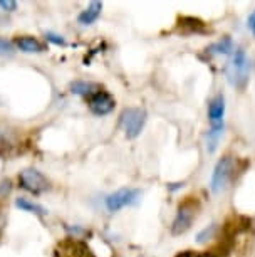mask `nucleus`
Wrapping results in <instances>:
<instances>
[{
	"mask_svg": "<svg viewBox=\"0 0 255 257\" xmlns=\"http://www.w3.org/2000/svg\"><path fill=\"white\" fill-rule=\"evenodd\" d=\"M198 202L195 200L193 197H186L183 202L180 203L178 207V213L173 220V225H171V232L175 235H180L186 232L191 227V222L196 217V212H198Z\"/></svg>",
	"mask_w": 255,
	"mask_h": 257,
	"instance_id": "f257e3e1",
	"label": "nucleus"
},
{
	"mask_svg": "<svg viewBox=\"0 0 255 257\" xmlns=\"http://www.w3.org/2000/svg\"><path fill=\"white\" fill-rule=\"evenodd\" d=\"M52 257H96L91 247L78 237H66L54 245Z\"/></svg>",
	"mask_w": 255,
	"mask_h": 257,
	"instance_id": "f03ea898",
	"label": "nucleus"
},
{
	"mask_svg": "<svg viewBox=\"0 0 255 257\" xmlns=\"http://www.w3.org/2000/svg\"><path fill=\"white\" fill-rule=\"evenodd\" d=\"M248 72H250V61L247 54L243 52V49H235L232 61H230V64L227 67L228 79L232 81L233 86L242 88L248 79Z\"/></svg>",
	"mask_w": 255,
	"mask_h": 257,
	"instance_id": "7ed1b4c3",
	"label": "nucleus"
},
{
	"mask_svg": "<svg viewBox=\"0 0 255 257\" xmlns=\"http://www.w3.org/2000/svg\"><path fill=\"white\" fill-rule=\"evenodd\" d=\"M146 113L141 108H126L121 113V126L128 138H136L141 133Z\"/></svg>",
	"mask_w": 255,
	"mask_h": 257,
	"instance_id": "20e7f679",
	"label": "nucleus"
},
{
	"mask_svg": "<svg viewBox=\"0 0 255 257\" xmlns=\"http://www.w3.org/2000/svg\"><path fill=\"white\" fill-rule=\"evenodd\" d=\"M233 168H235V163L232 157L227 155V157H223L220 160L213 170V175H211V190L213 192L223 190V188L227 187L228 180L233 175Z\"/></svg>",
	"mask_w": 255,
	"mask_h": 257,
	"instance_id": "39448f33",
	"label": "nucleus"
},
{
	"mask_svg": "<svg viewBox=\"0 0 255 257\" xmlns=\"http://www.w3.org/2000/svg\"><path fill=\"white\" fill-rule=\"evenodd\" d=\"M114 104H116V101H114V98L106 89L99 88L96 93L88 96V106H89L91 113L96 116L109 114L114 109Z\"/></svg>",
	"mask_w": 255,
	"mask_h": 257,
	"instance_id": "423d86ee",
	"label": "nucleus"
},
{
	"mask_svg": "<svg viewBox=\"0 0 255 257\" xmlns=\"http://www.w3.org/2000/svg\"><path fill=\"white\" fill-rule=\"evenodd\" d=\"M138 198H139V190H136V188H121V190L111 193V195L106 198V207H108L109 212H118L123 207L136 203Z\"/></svg>",
	"mask_w": 255,
	"mask_h": 257,
	"instance_id": "0eeeda50",
	"label": "nucleus"
},
{
	"mask_svg": "<svg viewBox=\"0 0 255 257\" xmlns=\"http://www.w3.org/2000/svg\"><path fill=\"white\" fill-rule=\"evenodd\" d=\"M19 182H21V185L26 188L29 192H34V193H41L44 192L47 187H49V183H47L46 177L42 175L41 172H37V170H24V172L19 175Z\"/></svg>",
	"mask_w": 255,
	"mask_h": 257,
	"instance_id": "6e6552de",
	"label": "nucleus"
},
{
	"mask_svg": "<svg viewBox=\"0 0 255 257\" xmlns=\"http://www.w3.org/2000/svg\"><path fill=\"white\" fill-rule=\"evenodd\" d=\"M223 114H225V99L222 94L210 101L208 106V118L213 126H223Z\"/></svg>",
	"mask_w": 255,
	"mask_h": 257,
	"instance_id": "1a4fd4ad",
	"label": "nucleus"
},
{
	"mask_svg": "<svg viewBox=\"0 0 255 257\" xmlns=\"http://www.w3.org/2000/svg\"><path fill=\"white\" fill-rule=\"evenodd\" d=\"M101 11H103V4L93 2L88 9H84V11L79 14V17H78L79 24H83V26H91V24L99 19Z\"/></svg>",
	"mask_w": 255,
	"mask_h": 257,
	"instance_id": "9d476101",
	"label": "nucleus"
},
{
	"mask_svg": "<svg viewBox=\"0 0 255 257\" xmlns=\"http://www.w3.org/2000/svg\"><path fill=\"white\" fill-rule=\"evenodd\" d=\"M16 44L21 51L24 52H42L44 51V47L37 39L34 37H29V36H21L16 39Z\"/></svg>",
	"mask_w": 255,
	"mask_h": 257,
	"instance_id": "9b49d317",
	"label": "nucleus"
},
{
	"mask_svg": "<svg viewBox=\"0 0 255 257\" xmlns=\"http://www.w3.org/2000/svg\"><path fill=\"white\" fill-rule=\"evenodd\" d=\"M101 88V86L94 84V82H86V81H76L71 84V91L74 94H81V96H91L96 93Z\"/></svg>",
	"mask_w": 255,
	"mask_h": 257,
	"instance_id": "f8f14e48",
	"label": "nucleus"
},
{
	"mask_svg": "<svg viewBox=\"0 0 255 257\" xmlns=\"http://www.w3.org/2000/svg\"><path fill=\"white\" fill-rule=\"evenodd\" d=\"M16 205H17L19 208H22V210H26V212H32V213H36V215H46V213H47V210H46L44 207L37 205V203L29 202L27 198H17Z\"/></svg>",
	"mask_w": 255,
	"mask_h": 257,
	"instance_id": "ddd939ff",
	"label": "nucleus"
},
{
	"mask_svg": "<svg viewBox=\"0 0 255 257\" xmlns=\"http://www.w3.org/2000/svg\"><path fill=\"white\" fill-rule=\"evenodd\" d=\"M206 51H208L210 54H228V52L233 51V44H232V41L227 37V39H223V41L216 42V44H213V46H210Z\"/></svg>",
	"mask_w": 255,
	"mask_h": 257,
	"instance_id": "4468645a",
	"label": "nucleus"
},
{
	"mask_svg": "<svg viewBox=\"0 0 255 257\" xmlns=\"http://www.w3.org/2000/svg\"><path fill=\"white\" fill-rule=\"evenodd\" d=\"M175 257H215L211 252H203V250H183L178 252Z\"/></svg>",
	"mask_w": 255,
	"mask_h": 257,
	"instance_id": "2eb2a0df",
	"label": "nucleus"
},
{
	"mask_svg": "<svg viewBox=\"0 0 255 257\" xmlns=\"http://www.w3.org/2000/svg\"><path fill=\"white\" fill-rule=\"evenodd\" d=\"M46 39L51 42H54V44H57V46H66V41L61 36H57V34H51V32L46 34Z\"/></svg>",
	"mask_w": 255,
	"mask_h": 257,
	"instance_id": "dca6fc26",
	"label": "nucleus"
},
{
	"mask_svg": "<svg viewBox=\"0 0 255 257\" xmlns=\"http://www.w3.org/2000/svg\"><path fill=\"white\" fill-rule=\"evenodd\" d=\"M0 7L6 9V11L12 12L17 9V2H14V0H9V2H4V0H0Z\"/></svg>",
	"mask_w": 255,
	"mask_h": 257,
	"instance_id": "f3484780",
	"label": "nucleus"
},
{
	"mask_svg": "<svg viewBox=\"0 0 255 257\" xmlns=\"http://www.w3.org/2000/svg\"><path fill=\"white\" fill-rule=\"evenodd\" d=\"M14 51V46L11 42H7L6 39L0 37V52H12Z\"/></svg>",
	"mask_w": 255,
	"mask_h": 257,
	"instance_id": "a211bd4d",
	"label": "nucleus"
},
{
	"mask_svg": "<svg viewBox=\"0 0 255 257\" xmlns=\"http://www.w3.org/2000/svg\"><path fill=\"white\" fill-rule=\"evenodd\" d=\"M247 26H248V29H250V32L253 34L255 36V11L250 14L248 16V21H247Z\"/></svg>",
	"mask_w": 255,
	"mask_h": 257,
	"instance_id": "6ab92c4d",
	"label": "nucleus"
}]
</instances>
